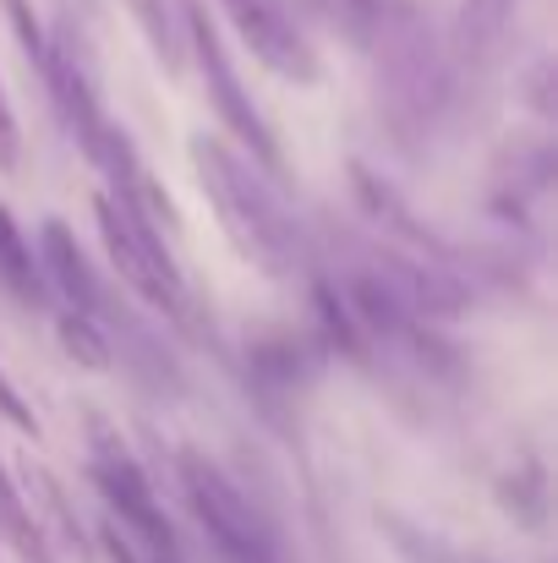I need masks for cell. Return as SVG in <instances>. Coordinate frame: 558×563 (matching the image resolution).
<instances>
[{
	"mask_svg": "<svg viewBox=\"0 0 558 563\" xmlns=\"http://www.w3.org/2000/svg\"><path fill=\"white\" fill-rule=\"evenodd\" d=\"M94 219H99V235H105V246H110V263H116L121 285H127L143 307H154L160 318H171L176 329L203 340L208 323H203V307H197L182 263H176V252H171V235H160L154 224H143V219H138L121 197H110V191L94 197Z\"/></svg>",
	"mask_w": 558,
	"mask_h": 563,
	"instance_id": "2",
	"label": "cell"
},
{
	"mask_svg": "<svg viewBox=\"0 0 558 563\" xmlns=\"http://www.w3.org/2000/svg\"><path fill=\"white\" fill-rule=\"evenodd\" d=\"M219 5H225L230 27L241 33V44H247L274 77L302 82V88L324 77V60H318L307 27L296 22V11H291L285 0H219Z\"/></svg>",
	"mask_w": 558,
	"mask_h": 563,
	"instance_id": "6",
	"label": "cell"
},
{
	"mask_svg": "<svg viewBox=\"0 0 558 563\" xmlns=\"http://www.w3.org/2000/svg\"><path fill=\"white\" fill-rule=\"evenodd\" d=\"M0 537H6V548L22 563H55L50 537H44V526H39V509L17 493V482L6 476V465H0Z\"/></svg>",
	"mask_w": 558,
	"mask_h": 563,
	"instance_id": "11",
	"label": "cell"
},
{
	"mask_svg": "<svg viewBox=\"0 0 558 563\" xmlns=\"http://www.w3.org/2000/svg\"><path fill=\"white\" fill-rule=\"evenodd\" d=\"M39 268H44V285L61 290L66 307L99 318V307H105L110 290H105V279L94 274V263L83 257V246H77V235H72L66 219H44V230H39Z\"/></svg>",
	"mask_w": 558,
	"mask_h": 563,
	"instance_id": "7",
	"label": "cell"
},
{
	"mask_svg": "<svg viewBox=\"0 0 558 563\" xmlns=\"http://www.w3.org/2000/svg\"><path fill=\"white\" fill-rule=\"evenodd\" d=\"M515 11L521 0H460V16H455V55L460 66H488L499 60L510 27H515Z\"/></svg>",
	"mask_w": 558,
	"mask_h": 563,
	"instance_id": "8",
	"label": "cell"
},
{
	"mask_svg": "<svg viewBox=\"0 0 558 563\" xmlns=\"http://www.w3.org/2000/svg\"><path fill=\"white\" fill-rule=\"evenodd\" d=\"M192 170H197V187L208 197L219 230L230 235V246L252 268H263L269 279H296L302 274V263H307L302 224L280 202L269 170H258L241 148H230L225 137H208V132L192 137Z\"/></svg>",
	"mask_w": 558,
	"mask_h": 563,
	"instance_id": "1",
	"label": "cell"
},
{
	"mask_svg": "<svg viewBox=\"0 0 558 563\" xmlns=\"http://www.w3.org/2000/svg\"><path fill=\"white\" fill-rule=\"evenodd\" d=\"M127 5H132V16H138L149 49L160 55V66H165L171 77H182L186 71V11H182V0H127Z\"/></svg>",
	"mask_w": 558,
	"mask_h": 563,
	"instance_id": "10",
	"label": "cell"
},
{
	"mask_svg": "<svg viewBox=\"0 0 558 563\" xmlns=\"http://www.w3.org/2000/svg\"><path fill=\"white\" fill-rule=\"evenodd\" d=\"M504 509L521 526H543V509H548V476H543V465H515V476L504 482Z\"/></svg>",
	"mask_w": 558,
	"mask_h": 563,
	"instance_id": "13",
	"label": "cell"
},
{
	"mask_svg": "<svg viewBox=\"0 0 558 563\" xmlns=\"http://www.w3.org/2000/svg\"><path fill=\"white\" fill-rule=\"evenodd\" d=\"M0 416L17 427V432H33L39 438V421H33V410H28V399L17 394V383L6 377V367H0Z\"/></svg>",
	"mask_w": 558,
	"mask_h": 563,
	"instance_id": "14",
	"label": "cell"
},
{
	"mask_svg": "<svg viewBox=\"0 0 558 563\" xmlns=\"http://www.w3.org/2000/svg\"><path fill=\"white\" fill-rule=\"evenodd\" d=\"M0 290H6L11 301H22V307H44V301H50L44 268H39V257H33V246H28V235L17 230V219H11L6 202H0Z\"/></svg>",
	"mask_w": 558,
	"mask_h": 563,
	"instance_id": "9",
	"label": "cell"
},
{
	"mask_svg": "<svg viewBox=\"0 0 558 563\" xmlns=\"http://www.w3.org/2000/svg\"><path fill=\"white\" fill-rule=\"evenodd\" d=\"M182 487L197 526H203V537L214 542V553L225 563H285L280 559V537L263 520V509L208 454L182 449Z\"/></svg>",
	"mask_w": 558,
	"mask_h": 563,
	"instance_id": "3",
	"label": "cell"
},
{
	"mask_svg": "<svg viewBox=\"0 0 558 563\" xmlns=\"http://www.w3.org/2000/svg\"><path fill=\"white\" fill-rule=\"evenodd\" d=\"M88 476H94V487H99V498L110 504V515L121 520V531H132L154 563H182V548H176V531H171V520H165V509H160V498H154V487H149V476H143V465L127 454V443L94 416V449H88Z\"/></svg>",
	"mask_w": 558,
	"mask_h": 563,
	"instance_id": "5",
	"label": "cell"
},
{
	"mask_svg": "<svg viewBox=\"0 0 558 563\" xmlns=\"http://www.w3.org/2000/svg\"><path fill=\"white\" fill-rule=\"evenodd\" d=\"M186 11V55H197V71H203V93H208V110L225 121V132L241 143V154L269 170V176H285V154H280V137L269 132V121L258 115L252 93L241 88L236 77V60L225 49V33L208 22V11L197 0H182Z\"/></svg>",
	"mask_w": 558,
	"mask_h": 563,
	"instance_id": "4",
	"label": "cell"
},
{
	"mask_svg": "<svg viewBox=\"0 0 558 563\" xmlns=\"http://www.w3.org/2000/svg\"><path fill=\"white\" fill-rule=\"evenodd\" d=\"M17 159H22V126H17L11 99H6V88H0V170H17Z\"/></svg>",
	"mask_w": 558,
	"mask_h": 563,
	"instance_id": "15",
	"label": "cell"
},
{
	"mask_svg": "<svg viewBox=\"0 0 558 563\" xmlns=\"http://www.w3.org/2000/svg\"><path fill=\"white\" fill-rule=\"evenodd\" d=\"M55 334H61V351L77 362V367H110V329L99 323V318H88V312H77V307H61V318H55Z\"/></svg>",
	"mask_w": 558,
	"mask_h": 563,
	"instance_id": "12",
	"label": "cell"
}]
</instances>
